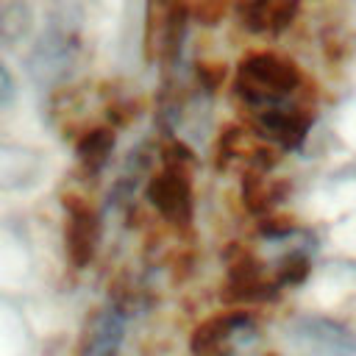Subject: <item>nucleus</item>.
Listing matches in <instances>:
<instances>
[{"label": "nucleus", "mask_w": 356, "mask_h": 356, "mask_svg": "<svg viewBox=\"0 0 356 356\" xmlns=\"http://www.w3.org/2000/svg\"><path fill=\"white\" fill-rule=\"evenodd\" d=\"M259 345V325L245 312H220L203 320L192 334L195 356H256Z\"/></svg>", "instance_id": "f03ea898"}, {"label": "nucleus", "mask_w": 356, "mask_h": 356, "mask_svg": "<svg viewBox=\"0 0 356 356\" xmlns=\"http://www.w3.org/2000/svg\"><path fill=\"white\" fill-rule=\"evenodd\" d=\"M11 95H14V81H11L8 70L0 64V103H6Z\"/></svg>", "instance_id": "7ed1b4c3"}, {"label": "nucleus", "mask_w": 356, "mask_h": 356, "mask_svg": "<svg viewBox=\"0 0 356 356\" xmlns=\"http://www.w3.org/2000/svg\"><path fill=\"white\" fill-rule=\"evenodd\" d=\"M300 86V75L289 61L275 56H253L239 70V95L256 114L264 136L292 145L303 136L309 120L303 117L295 92Z\"/></svg>", "instance_id": "f257e3e1"}]
</instances>
